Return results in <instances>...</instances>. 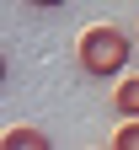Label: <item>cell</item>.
<instances>
[{
	"label": "cell",
	"mask_w": 139,
	"mask_h": 150,
	"mask_svg": "<svg viewBox=\"0 0 139 150\" xmlns=\"http://www.w3.org/2000/svg\"><path fill=\"white\" fill-rule=\"evenodd\" d=\"M134 59V38L112 22H96L80 32V43H75V64L80 75H96V81H107V75H123Z\"/></svg>",
	"instance_id": "1"
},
{
	"label": "cell",
	"mask_w": 139,
	"mask_h": 150,
	"mask_svg": "<svg viewBox=\"0 0 139 150\" xmlns=\"http://www.w3.org/2000/svg\"><path fill=\"white\" fill-rule=\"evenodd\" d=\"M112 112L118 118H139V75H123L112 86Z\"/></svg>",
	"instance_id": "2"
},
{
	"label": "cell",
	"mask_w": 139,
	"mask_h": 150,
	"mask_svg": "<svg viewBox=\"0 0 139 150\" xmlns=\"http://www.w3.org/2000/svg\"><path fill=\"white\" fill-rule=\"evenodd\" d=\"M6 150H48L43 129H6Z\"/></svg>",
	"instance_id": "3"
},
{
	"label": "cell",
	"mask_w": 139,
	"mask_h": 150,
	"mask_svg": "<svg viewBox=\"0 0 139 150\" xmlns=\"http://www.w3.org/2000/svg\"><path fill=\"white\" fill-rule=\"evenodd\" d=\"M112 150H139V118H123V123H118Z\"/></svg>",
	"instance_id": "4"
},
{
	"label": "cell",
	"mask_w": 139,
	"mask_h": 150,
	"mask_svg": "<svg viewBox=\"0 0 139 150\" xmlns=\"http://www.w3.org/2000/svg\"><path fill=\"white\" fill-rule=\"evenodd\" d=\"M27 6H37V11H54V6H70V0H27Z\"/></svg>",
	"instance_id": "5"
}]
</instances>
